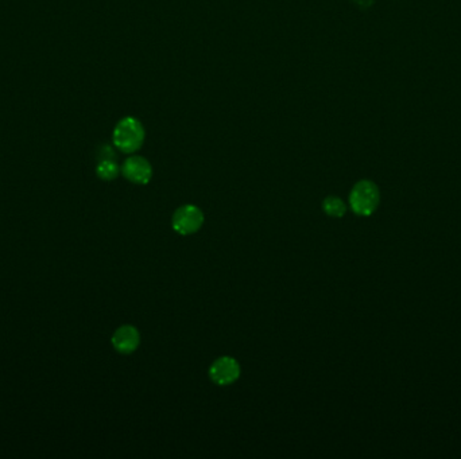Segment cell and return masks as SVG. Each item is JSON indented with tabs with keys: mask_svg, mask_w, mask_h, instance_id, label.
I'll use <instances>...</instances> for the list:
<instances>
[{
	"mask_svg": "<svg viewBox=\"0 0 461 459\" xmlns=\"http://www.w3.org/2000/svg\"><path fill=\"white\" fill-rule=\"evenodd\" d=\"M323 211H325V214L329 217L340 218L346 213V202L340 197L329 195L323 202Z\"/></svg>",
	"mask_w": 461,
	"mask_h": 459,
	"instance_id": "52a82bcc",
	"label": "cell"
},
{
	"mask_svg": "<svg viewBox=\"0 0 461 459\" xmlns=\"http://www.w3.org/2000/svg\"><path fill=\"white\" fill-rule=\"evenodd\" d=\"M145 137L146 131L140 120L134 116H126L117 121L112 134V142L119 151L134 153L143 146Z\"/></svg>",
	"mask_w": 461,
	"mask_h": 459,
	"instance_id": "6da1fadb",
	"label": "cell"
},
{
	"mask_svg": "<svg viewBox=\"0 0 461 459\" xmlns=\"http://www.w3.org/2000/svg\"><path fill=\"white\" fill-rule=\"evenodd\" d=\"M242 373L240 363L230 356H223L216 359L210 368L212 382L220 386H227L239 380Z\"/></svg>",
	"mask_w": 461,
	"mask_h": 459,
	"instance_id": "277c9868",
	"label": "cell"
},
{
	"mask_svg": "<svg viewBox=\"0 0 461 459\" xmlns=\"http://www.w3.org/2000/svg\"><path fill=\"white\" fill-rule=\"evenodd\" d=\"M111 343L117 353L131 354L140 345L139 330L133 325L120 326L116 329Z\"/></svg>",
	"mask_w": 461,
	"mask_h": 459,
	"instance_id": "8992f818",
	"label": "cell"
},
{
	"mask_svg": "<svg viewBox=\"0 0 461 459\" xmlns=\"http://www.w3.org/2000/svg\"><path fill=\"white\" fill-rule=\"evenodd\" d=\"M96 174L103 181H114L120 174V167L112 159H101L97 165Z\"/></svg>",
	"mask_w": 461,
	"mask_h": 459,
	"instance_id": "ba28073f",
	"label": "cell"
},
{
	"mask_svg": "<svg viewBox=\"0 0 461 459\" xmlns=\"http://www.w3.org/2000/svg\"><path fill=\"white\" fill-rule=\"evenodd\" d=\"M204 213L198 206L186 204L174 211L172 225L178 234L189 236L201 230V227L204 225Z\"/></svg>",
	"mask_w": 461,
	"mask_h": 459,
	"instance_id": "3957f363",
	"label": "cell"
},
{
	"mask_svg": "<svg viewBox=\"0 0 461 459\" xmlns=\"http://www.w3.org/2000/svg\"><path fill=\"white\" fill-rule=\"evenodd\" d=\"M381 201V193L378 186L368 179L359 181L349 194L351 209L362 217H368L378 209Z\"/></svg>",
	"mask_w": 461,
	"mask_h": 459,
	"instance_id": "7a4b0ae2",
	"label": "cell"
},
{
	"mask_svg": "<svg viewBox=\"0 0 461 459\" xmlns=\"http://www.w3.org/2000/svg\"><path fill=\"white\" fill-rule=\"evenodd\" d=\"M120 172L131 183L147 185L153 178V166L146 158L133 155L123 162Z\"/></svg>",
	"mask_w": 461,
	"mask_h": 459,
	"instance_id": "5b68a950",
	"label": "cell"
}]
</instances>
